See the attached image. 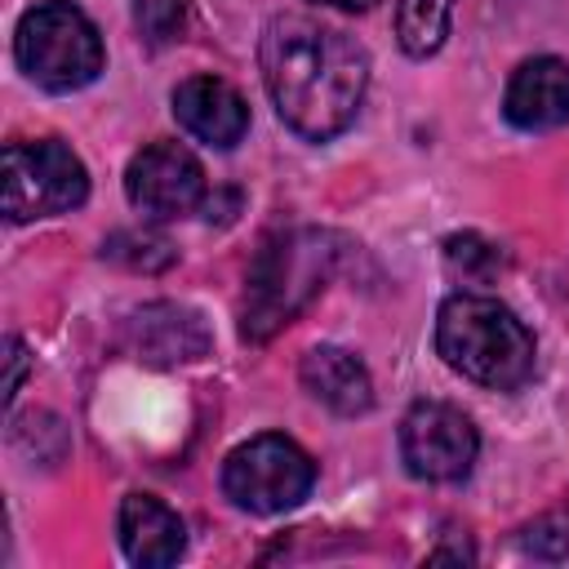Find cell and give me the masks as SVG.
Masks as SVG:
<instances>
[{"mask_svg": "<svg viewBox=\"0 0 569 569\" xmlns=\"http://www.w3.org/2000/svg\"><path fill=\"white\" fill-rule=\"evenodd\" d=\"M476 453H480L476 427L453 405L422 400L400 422V458H405L409 476H418V480H436V485L462 480L471 471Z\"/></svg>", "mask_w": 569, "mask_h": 569, "instance_id": "obj_7", "label": "cell"}, {"mask_svg": "<svg viewBox=\"0 0 569 569\" xmlns=\"http://www.w3.org/2000/svg\"><path fill=\"white\" fill-rule=\"evenodd\" d=\"M258 62L280 120L307 142H329L333 133H342L365 102V49L347 31L316 18H271L258 44Z\"/></svg>", "mask_w": 569, "mask_h": 569, "instance_id": "obj_1", "label": "cell"}, {"mask_svg": "<svg viewBox=\"0 0 569 569\" xmlns=\"http://www.w3.org/2000/svg\"><path fill=\"white\" fill-rule=\"evenodd\" d=\"M316 4H329V9H342V13H365V9H373L378 0H316Z\"/></svg>", "mask_w": 569, "mask_h": 569, "instance_id": "obj_20", "label": "cell"}, {"mask_svg": "<svg viewBox=\"0 0 569 569\" xmlns=\"http://www.w3.org/2000/svg\"><path fill=\"white\" fill-rule=\"evenodd\" d=\"M18 67L49 93H71L98 80L102 71V36L98 27L67 0H44L22 13L13 36Z\"/></svg>", "mask_w": 569, "mask_h": 569, "instance_id": "obj_4", "label": "cell"}, {"mask_svg": "<svg viewBox=\"0 0 569 569\" xmlns=\"http://www.w3.org/2000/svg\"><path fill=\"white\" fill-rule=\"evenodd\" d=\"M316 485V462L289 436H253L222 462V489L240 511L276 516L298 507Z\"/></svg>", "mask_w": 569, "mask_h": 569, "instance_id": "obj_5", "label": "cell"}, {"mask_svg": "<svg viewBox=\"0 0 569 569\" xmlns=\"http://www.w3.org/2000/svg\"><path fill=\"white\" fill-rule=\"evenodd\" d=\"M173 116H178V124L191 138H200L209 147H236L244 138V129H249L244 98L227 80H218V76H191V80H182L173 89Z\"/></svg>", "mask_w": 569, "mask_h": 569, "instance_id": "obj_9", "label": "cell"}, {"mask_svg": "<svg viewBox=\"0 0 569 569\" xmlns=\"http://www.w3.org/2000/svg\"><path fill=\"white\" fill-rule=\"evenodd\" d=\"M133 27L147 44H169L187 27V0H133Z\"/></svg>", "mask_w": 569, "mask_h": 569, "instance_id": "obj_17", "label": "cell"}, {"mask_svg": "<svg viewBox=\"0 0 569 569\" xmlns=\"http://www.w3.org/2000/svg\"><path fill=\"white\" fill-rule=\"evenodd\" d=\"M124 191L147 218H182L204 200V169L187 147L151 142L129 160Z\"/></svg>", "mask_w": 569, "mask_h": 569, "instance_id": "obj_8", "label": "cell"}, {"mask_svg": "<svg viewBox=\"0 0 569 569\" xmlns=\"http://www.w3.org/2000/svg\"><path fill=\"white\" fill-rule=\"evenodd\" d=\"M302 387L329 405L333 413H365L373 405V378L369 369L360 365V356L342 351V347H311L302 356Z\"/></svg>", "mask_w": 569, "mask_h": 569, "instance_id": "obj_13", "label": "cell"}, {"mask_svg": "<svg viewBox=\"0 0 569 569\" xmlns=\"http://www.w3.org/2000/svg\"><path fill=\"white\" fill-rule=\"evenodd\" d=\"M445 267L453 276H462V280L485 284V280H493L507 267V258H502V249L493 240H485L476 231H462V236H449L445 240Z\"/></svg>", "mask_w": 569, "mask_h": 569, "instance_id": "obj_15", "label": "cell"}, {"mask_svg": "<svg viewBox=\"0 0 569 569\" xmlns=\"http://www.w3.org/2000/svg\"><path fill=\"white\" fill-rule=\"evenodd\" d=\"M502 111L516 129H560L569 124V62L565 58H529L516 67Z\"/></svg>", "mask_w": 569, "mask_h": 569, "instance_id": "obj_10", "label": "cell"}, {"mask_svg": "<svg viewBox=\"0 0 569 569\" xmlns=\"http://www.w3.org/2000/svg\"><path fill=\"white\" fill-rule=\"evenodd\" d=\"M129 342L151 365H182V360H200L209 351V329L191 307L151 302V307L133 311Z\"/></svg>", "mask_w": 569, "mask_h": 569, "instance_id": "obj_11", "label": "cell"}, {"mask_svg": "<svg viewBox=\"0 0 569 569\" xmlns=\"http://www.w3.org/2000/svg\"><path fill=\"white\" fill-rule=\"evenodd\" d=\"M453 18V0H400L396 9V36L409 58H427L445 44Z\"/></svg>", "mask_w": 569, "mask_h": 569, "instance_id": "obj_14", "label": "cell"}, {"mask_svg": "<svg viewBox=\"0 0 569 569\" xmlns=\"http://www.w3.org/2000/svg\"><path fill=\"white\" fill-rule=\"evenodd\" d=\"M102 253H107L111 262L133 267V271H160V267L173 262L169 240L156 236V231H116V236L102 244Z\"/></svg>", "mask_w": 569, "mask_h": 569, "instance_id": "obj_16", "label": "cell"}, {"mask_svg": "<svg viewBox=\"0 0 569 569\" xmlns=\"http://www.w3.org/2000/svg\"><path fill=\"white\" fill-rule=\"evenodd\" d=\"M120 547L133 565L142 569H160L173 565L187 547V529L178 520V511H169L160 498L151 493H129L120 502Z\"/></svg>", "mask_w": 569, "mask_h": 569, "instance_id": "obj_12", "label": "cell"}, {"mask_svg": "<svg viewBox=\"0 0 569 569\" xmlns=\"http://www.w3.org/2000/svg\"><path fill=\"white\" fill-rule=\"evenodd\" d=\"M436 351L462 378L489 391H516L533 378V333L511 307L485 293H453L436 316Z\"/></svg>", "mask_w": 569, "mask_h": 569, "instance_id": "obj_2", "label": "cell"}, {"mask_svg": "<svg viewBox=\"0 0 569 569\" xmlns=\"http://www.w3.org/2000/svg\"><path fill=\"white\" fill-rule=\"evenodd\" d=\"M333 267H338V240L320 227H289L262 240L244 280L240 333L249 342H267L271 333H280L325 289Z\"/></svg>", "mask_w": 569, "mask_h": 569, "instance_id": "obj_3", "label": "cell"}, {"mask_svg": "<svg viewBox=\"0 0 569 569\" xmlns=\"http://www.w3.org/2000/svg\"><path fill=\"white\" fill-rule=\"evenodd\" d=\"M4 360H9V378H4V400H13L18 396V387H22V373H27V347L18 342V338H9L4 342Z\"/></svg>", "mask_w": 569, "mask_h": 569, "instance_id": "obj_19", "label": "cell"}, {"mask_svg": "<svg viewBox=\"0 0 569 569\" xmlns=\"http://www.w3.org/2000/svg\"><path fill=\"white\" fill-rule=\"evenodd\" d=\"M525 551L533 556H547V560H560L569 551V520L560 516H542L525 529Z\"/></svg>", "mask_w": 569, "mask_h": 569, "instance_id": "obj_18", "label": "cell"}, {"mask_svg": "<svg viewBox=\"0 0 569 569\" xmlns=\"http://www.w3.org/2000/svg\"><path fill=\"white\" fill-rule=\"evenodd\" d=\"M89 173L71 147L58 138L9 142L4 147V213L9 222H31L84 204Z\"/></svg>", "mask_w": 569, "mask_h": 569, "instance_id": "obj_6", "label": "cell"}]
</instances>
